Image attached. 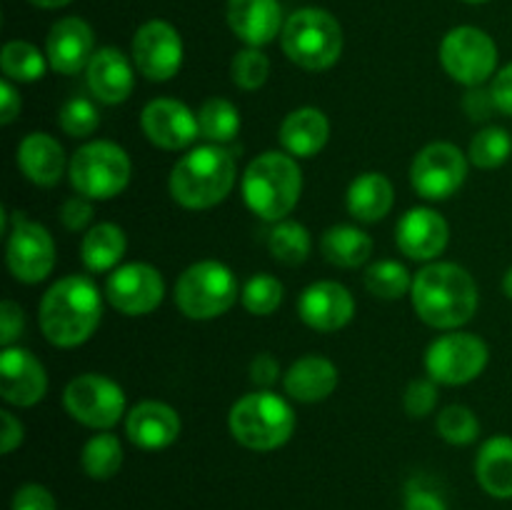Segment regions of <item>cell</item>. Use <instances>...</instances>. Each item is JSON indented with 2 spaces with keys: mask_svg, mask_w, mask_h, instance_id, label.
Returning a JSON list of instances; mask_svg holds the SVG:
<instances>
[{
  "mask_svg": "<svg viewBox=\"0 0 512 510\" xmlns=\"http://www.w3.org/2000/svg\"><path fill=\"white\" fill-rule=\"evenodd\" d=\"M238 298V278L220 260H200L190 265L175 283V305L190 320L220 318Z\"/></svg>",
  "mask_w": 512,
  "mask_h": 510,
  "instance_id": "cell-7",
  "label": "cell"
},
{
  "mask_svg": "<svg viewBox=\"0 0 512 510\" xmlns=\"http://www.w3.org/2000/svg\"><path fill=\"white\" fill-rule=\"evenodd\" d=\"M70 418L95 430H108L125 415V393L115 380L100 373H85L70 380L63 393Z\"/></svg>",
  "mask_w": 512,
  "mask_h": 510,
  "instance_id": "cell-10",
  "label": "cell"
},
{
  "mask_svg": "<svg viewBox=\"0 0 512 510\" xmlns=\"http://www.w3.org/2000/svg\"><path fill=\"white\" fill-rule=\"evenodd\" d=\"M268 248L278 263L300 265L308 260L310 250H313V238L305 225L295 223V220H280L270 230Z\"/></svg>",
  "mask_w": 512,
  "mask_h": 510,
  "instance_id": "cell-33",
  "label": "cell"
},
{
  "mask_svg": "<svg viewBox=\"0 0 512 510\" xmlns=\"http://www.w3.org/2000/svg\"><path fill=\"white\" fill-rule=\"evenodd\" d=\"M80 463L83 470L93 480H110L123 465V445H120L118 435L113 433H98L85 443L83 453H80Z\"/></svg>",
  "mask_w": 512,
  "mask_h": 510,
  "instance_id": "cell-34",
  "label": "cell"
},
{
  "mask_svg": "<svg viewBox=\"0 0 512 510\" xmlns=\"http://www.w3.org/2000/svg\"><path fill=\"white\" fill-rule=\"evenodd\" d=\"M465 3H470V5H480V3H488V0H465Z\"/></svg>",
  "mask_w": 512,
  "mask_h": 510,
  "instance_id": "cell-53",
  "label": "cell"
},
{
  "mask_svg": "<svg viewBox=\"0 0 512 510\" xmlns=\"http://www.w3.org/2000/svg\"><path fill=\"white\" fill-rule=\"evenodd\" d=\"M5 260L20 283L35 285L48 278L55 268V243L48 228L40 223L25 220L23 215H15V225L8 233L5 245Z\"/></svg>",
  "mask_w": 512,
  "mask_h": 510,
  "instance_id": "cell-13",
  "label": "cell"
},
{
  "mask_svg": "<svg viewBox=\"0 0 512 510\" xmlns=\"http://www.w3.org/2000/svg\"><path fill=\"white\" fill-rule=\"evenodd\" d=\"M230 75L233 83L243 90H258L268 83L270 75V60L260 48H245L238 50L230 65Z\"/></svg>",
  "mask_w": 512,
  "mask_h": 510,
  "instance_id": "cell-40",
  "label": "cell"
},
{
  "mask_svg": "<svg viewBox=\"0 0 512 510\" xmlns=\"http://www.w3.org/2000/svg\"><path fill=\"white\" fill-rule=\"evenodd\" d=\"M503 293L508 295V300H512V268H508V273L503 278Z\"/></svg>",
  "mask_w": 512,
  "mask_h": 510,
  "instance_id": "cell-52",
  "label": "cell"
},
{
  "mask_svg": "<svg viewBox=\"0 0 512 510\" xmlns=\"http://www.w3.org/2000/svg\"><path fill=\"white\" fill-rule=\"evenodd\" d=\"M58 125L65 135L70 138H88L98 130L100 113L90 98H70L68 103L60 108Z\"/></svg>",
  "mask_w": 512,
  "mask_h": 510,
  "instance_id": "cell-39",
  "label": "cell"
},
{
  "mask_svg": "<svg viewBox=\"0 0 512 510\" xmlns=\"http://www.w3.org/2000/svg\"><path fill=\"white\" fill-rule=\"evenodd\" d=\"M403 405H405V413L410 418H425L435 410L438 405V388H435V380L433 378H418L405 388L403 395Z\"/></svg>",
  "mask_w": 512,
  "mask_h": 510,
  "instance_id": "cell-41",
  "label": "cell"
},
{
  "mask_svg": "<svg viewBox=\"0 0 512 510\" xmlns=\"http://www.w3.org/2000/svg\"><path fill=\"white\" fill-rule=\"evenodd\" d=\"M228 25L248 48H263L283 33L278 0H228Z\"/></svg>",
  "mask_w": 512,
  "mask_h": 510,
  "instance_id": "cell-22",
  "label": "cell"
},
{
  "mask_svg": "<svg viewBox=\"0 0 512 510\" xmlns=\"http://www.w3.org/2000/svg\"><path fill=\"white\" fill-rule=\"evenodd\" d=\"M348 213L360 223H378L393 210L395 190L393 183L383 173H363L350 183L348 195Z\"/></svg>",
  "mask_w": 512,
  "mask_h": 510,
  "instance_id": "cell-28",
  "label": "cell"
},
{
  "mask_svg": "<svg viewBox=\"0 0 512 510\" xmlns=\"http://www.w3.org/2000/svg\"><path fill=\"white\" fill-rule=\"evenodd\" d=\"M365 288L383 300H398L413 290V275L398 260H380L365 270Z\"/></svg>",
  "mask_w": 512,
  "mask_h": 510,
  "instance_id": "cell-35",
  "label": "cell"
},
{
  "mask_svg": "<svg viewBox=\"0 0 512 510\" xmlns=\"http://www.w3.org/2000/svg\"><path fill=\"white\" fill-rule=\"evenodd\" d=\"M283 388L298 403H320L338 388V368L323 355H305L283 375Z\"/></svg>",
  "mask_w": 512,
  "mask_h": 510,
  "instance_id": "cell-24",
  "label": "cell"
},
{
  "mask_svg": "<svg viewBox=\"0 0 512 510\" xmlns=\"http://www.w3.org/2000/svg\"><path fill=\"white\" fill-rule=\"evenodd\" d=\"M490 90H493L495 105H498L500 113L510 115L512 118V63L500 68V73H495L493 83H490Z\"/></svg>",
  "mask_w": 512,
  "mask_h": 510,
  "instance_id": "cell-48",
  "label": "cell"
},
{
  "mask_svg": "<svg viewBox=\"0 0 512 510\" xmlns=\"http://www.w3.org/2000/svg\"><path fill=\"white\" fill-rule=\"evenodd\" d=\"M235 160L223 145H198L170 170L168 188L178 205L205 210L223 203L235 185Z\"/></svg>",
  "mask_w": 512,
  "mask_h": 510,
  "instance_id": "cell-3",
  "label": "cell"
},
{
  "mask_svg": "<svg viewBox=\"0 0 512 510\" xmlns=\"http://www.w3.org/2000/svg\"><path fill=\"white\" fill-rule=\"evenodd\" d=\"M48 55L40 53L28 40H10L3 45L0 53V68L10 83H35L45 75V63Z\"/></svg>",
  "mask_w": 512,
  "mask_h": 510,
  "instance_id": "cell-31",
  "label": "cell"
},
{
  "mask_svg": "<svg viewBox=\"0 0 512 510\" xmlns=\"http://www.w3.org/2000/svg\"><path fill=\"white\" fill-rule=\"evenodd\" d=\"M320 248L328 263L338 268H360L373 255V238L355 225H333L325 230Z\"/></svg>",
  "mask_w": 512,
  "mask_h": 510,
  "instance_id": "cell-30",
  "label": "cell"
},
{
  "mask_svg": "<svg viewBox=\"0 0 512 510\" xmlns=\"http://www.w3.org/2000/svg\"><path fill=\"white\" fill-rule=\"evenodd\" d=\"M200 138L210 140L215 145H225L238 135L240 113L230 100L208 98L198 110Z\"/></svg>",
  "mask_w": 512,
  "mask_h": 510,
  "instance_id": "cell-32",
  "label": "cell"
},
{
  "mask_svg": "<svg viewBox=\"0 0 512 510\" xmlns=\"http://www.w3.org/2000/svg\"><path fill=\"white\" fill-rule=\"evenodd\" d=\"M0 423H3V433H0V453L8 455L23 443L25 430H23V423H20L10 410H3V413H0Z\"/></svg>",
  "mask_w": 512,
  "mask_h": 510,
  "instance_id": "cell-49",
  "label": "cell"
},
{
  "mask_svg": "<svg viewBox=\"0 0 512 510\" xmlns=\"http://www.w3.org/2000/svg\"><path fill=\"white\" fill-rule=\"evenodd\" d=\"M133 63L143 78L165 83L183 68V38L168 20H148L135 30Z\"/></svg>",
  "mask_w": 512,
  "mask_h": 510,
  "instance_id": "cell-14",
  "label": "cell"
},
{
  "mask_svg": "<svg viewBox=\"0 0 512 510\" xmlns=\"http://www.w3.org/2000/svg\"><path fill=\"white\" fill-rule=\"evenodd\" d=\"M403 510H450V508L438 490L425 485L423 480H410L408 488H405Z\"/></svg>",
  "mask_w": 512,
  "mask_h": 510,
  "instance_id": "cell-43",
  "label": "cell"
},
{
  "mask_svg": "<svg viewBox=\"0 0 512 510\" xmlns=\"http://www.w3.org/2000/svg\"><path fill=\"white\" fill-rule=\"evenodd\" d=\"M85 80L88 88L100 103L118 105L125 103L133 93L135 75L130 60L120 53L118 48H100L95 50L93 60L85 68Z\"/></svg>",
  "mask_w": 512,
  "mask_h": 510,
  "instance_id": "cell-23",
  "label": "cell"
},
{
  "mask_svg": "<svg viewBox=\"0 0 512 510\" xmlns=\"http://www.w3.org/2000/svg\"><path fill=\"white\" fill-rule=\"evenodd\" d=\"M475 478L480 488L498 500L512 498V438L493 435L485 440L475 458Z\"/></svg>",
  "mask_w": 512,
  "mask_h": 510,
  "instance_id": "cell-27",
  "label": "cell"
},
{
  "mask_svg": "<svg viewBox=\"0 0 512 510\" xmlns=\"http://www.w3.org/2000/svg\"><path fill=\"white\" fill-rule=\"evenodd\" d=\"M468 178V158L453 143H430L410 165V183L425 200H448Z\"/></svg>",
  "mask_w": 512,
  "mask_h": 510,
  "instance_id": "cell-12",
  "label": "cell"
},
{
  "mask_svg": "<svg viewBox=\"0 0 512 510\" xmlns=\"http://www.w3.org/2000/svg\"><path fill=\"white\" fill-rule=\"evenodd\" d=\"M25 328V313L13 300H3L0 305V345L10 348L20 338Z\"/></svg>",
  "mask_w": 512,
  "mask_h": 510,
  "instance_id": "cell-44",
  "label": "cell"
},
{
  "mask_svg": "<svg viewBox=\"0 0 512 510\" xmlns=\"http://www.w3.org/2000/svg\"><path fill=\"white\" fill-rule=\"evenodd\" d=\"M20 105L23 103H20V95L15 90V85L8 78H3V83H0V123H13L20 113Z\"/></svg>",
  "mask_w": 512,
  "mask_h": 510,
  "instance_id": "cell-50",
  "label": "cell"
},
{
  "mask_svg": "<svg viewBox=\"0 0 512 510\" xmlns=\"http://www.w3.org/2000/svg\"><path fill=\"white\" fill-rule=\"evenodd\" d=\"M105 298L123 315H148L163 303V275L148 263L118 265L105 280Z\"/></svg>",
  "mask_w": 512,
  "mask_h": 510,
  "instance_id": "cell-15",
  "label": "cell"
},
{
  "mask_svg": "<svg viewBox=\"0 0 512 510\" xmlns=\"http://www.w3.org/2000/svg\"><path fill=\"white\" fill-rule=\"evenodd\" d=\"M440 438L448 440L450 445H470L478 440L480 423L475 413L465 405H445L435 420Z\"/></svg>",
  "mask_w": 512,
  "mask_h": 510,
  "instance_id": "cell-38",
  "label": "cell"
},
{
  "mask_svg": "<svg viewBox=\"0 0 512 510\" xmlns=\"http://www.w3.org/2000/svg\"><path fill=\"white\" fill-rule=\"evenodd\" d=\"M448 240V220L433 208H410L395 228V243L400 253L408 255L410 260H423V263L438 258L448 248Z\"/></svg>",
  "mask_w": 512,
  "mask_h": 510,
  "instance_id": "cell-19",
  "label": "cell"
},
{
  "mask_svg": "<svg viewBox=\"0 0 512 510\" xmlns=\"http://www.w3.org/2000/svg\"><path fill=\"white\" fill-rule=\"evenodd\" d=\"M128 240L120 225L115 223H98L85 233L80 243V258L90 273H113L123 260Z\"/></svg>",
  "mask_w": 512,
  "mask_h": 510,
  "instance_id": "cell-29",
  "label": "cell"
},
{
  "mask_svg": "<svg viewBox=\"0 0 512 510\" xmlns=\"http://www.w3.org/2000/svg\"><path fill=\"white\" fill-rule=\"evenodd\" d=\"M10 510H58V503L45 485L25 483L15 490Z\"/></svg>",
  "mask_w": 512,
  "mask_h": 510,
  "instance_id": "cell-42",
  "label": "cell"
},
{
  "mask_svg": "<svg viewBox=\"0 0 512 510\" xmlns=\"http://www.w3.org/2000/svg\"><path fill=\"white\" fill-rule=\"evenodd\" d=\"M410 298L418 318L430 328L455 330L473 320L478 310V285L460 265L428 263L413 275Z\"/></svg>",
  "mask_w": 512,
  "mask_h": 510,
  "instance_id": "cell-2",
  "label": "cell"
},
{
  "mask_svg": "<svg viewBox=\"0 0 512 510\" xmlns=\"http://www.w3.org/2000/svg\"><path fill=\"white\" fill-rule=\"evenodd\" d=\"M90 220H93V205H90V198H85V195H73L60 208V223L68 230H73V233L88 228Z\"/></svg>",
  "mask_w": 512,
  "mask_h": 510,
  "instance_id": "cell-45",
  "label": "cell"
},
{
  "mask_svg": "<svg viewBox=\"0 0 512 510\" xmlns=\"http://www.w3.org/2000/svg\"><path fill=\"white\" fill-rule=\"evenodd\" d=\"M463 108L473 120H485L493 115V110H498V105H495L493 90L478 85V88H468V95H465L463 100Z\"/></svg>",
  "mask_w": 512,
  "mask_h": 510,
  "instance_id": "cell-46",
  "label": "cell"
},
{
  "mask_svg": "<svg viewBox=\"0 0 512 510\" xmlns=\"http://www.w3.org/2000/svg\"><path fill=\"white\" fill-rule=\"evenodd\" d=\"M128 153L110 140H90L70 158V183L75 193L90 200H110L130 183Z\"/></svg>",
  "mask_w": 512,
  "mask_h": 510,
  "instance_id": "cell-8",
  "label": "cell"
},
{
  "mask_svg": "<svg viewBox=\"0 0 512 510\" xmlns=\"http://www.w3.org/2000/svg\"><path fill=\"white\" fill-rule=\"evenodd\" d=\"M103 318L98 285L85 275H68L45 290L38 308L40 330L55 348H78L93 338Z\"/></svg>",
  "mask_w": 512,
  "mask_h": 510,
  "instance_id": "cell-1",
  "label": "cell"
},
{
  "mask_svg": "<svg viewBox=\"0 0 512 510\" xmlns=\"http://www.w3.org/2000/svg\"><path fill=\"white\" fill-rule=\"evenodd\" d=\"M18 165L30 183L53 188L65 170V150L53 135L28 133L18 145Z\"/></svg>",
  "mask_w": 512,
  "mask_h": 510,
  "instance_id": "cell-25",
  "label": "cell"
},
{
  "mask_svg": "<svg viewBox=\"0 0 512 510\" xmlns=\"http://www.w3.org/2000/svg\"><path fill=\"white\" fill-rule=\"evenodd\" d=\"M228 425L243 448L268 453L290 440L295 430V410L273 390H255L230 408Z\"/></svg>",
  "mask_w": 512,
  "mask_h": 510,
  "instance_id": "cell-5",
  "label": "cell"
},
{
  "mask_svg": "<svg viewBox=\"0 0 512 510\" xmlns=\"http://www.w3.org/2000/svg\"><path fill=\"white\" fill-rule=\"evenodd\" d=\"M278 378H280L278 360H275L270 353L255 355L253 363H250V380H253L260 390H268L270 385L278 383Z\"/></svg>",
  "mask_w": 512,
  "mask_h": 510,
  "instance_id": "cell-47",
  "label": "cell"
},
{
  "mask_svg": "<svg viewBox=\"0 0 512 510\" xmlns=\"http://www.w3.org/2000/svg\"><path fill=\"white\" fill-rule=\"evenodd\" d=\"M145 138L163 150H183L200 135L198 113L173 98L150 100L140 115Z\"/></svg>",
  "mask_w": 512,
  "mask_h": 510,
  "instance_id": "cell-16",
  "label": "cell"
},
{
  "mask_svg": "<svg viewBox=\"0 0 512 510\" xmlns=\"http://www.w3.org/2000/svg\"><path fill=\"white\" fill-rule=\"evenodd\" d=\"M45 55L55 73L75 75L90 65L95 55L93 28L83 18H60L45 38Z\"/></svg>",
  "mask_w": 512,
  "mask_h": 510,
  "instance_id": "cell-20",
  "label": "cell"
},
{
  "mask_svg": "<svg viewBox=\"0 0 512 510\" xmlns=\"http://www.w3.org/2000/svg\"><path fill=\"white\" fill-rule=\"evenodd\" d=\"M303 193V170L293 155L268 150L243 173V200L260 220L280 223L293 213Z\"/></svg>",
  "mask_w": 512,
  "mask_h": 510,
  "instance_id": "cell-4",
  "label": "cell"
},
{
  "mask_svg": "<svg viewBox=\"0 0 512 510\" xmlns=\"http://www.w3.org/2000/svg\"><path fill=\"white\" fill-rule=\"evenodd\" d=\"M130 443L143 450L170 448L180 438V415L160 400H143L125 415Z\"/></svg>",
  "mask_w": 512,
  "mask_h": 510,
  "instance_id": "cell-21",
  "label": "cell"
},
{
  "mask_svg": "<svg viewBox=\"0 0 512 510\" xmlns=\"http://www.w3.org/2000/svg\"><path fill=\"white\" fill-rule=\"evenodd\" d=\"M490 358L488 343L473 333H448L433 340L425 353V370L435 383H473Z\"/></svg>",
  "mask_w": 512,
  "mask_h": 510,
  "instance_id": "cell-11",
  "label": "cell"
},
{
  "mask_svg": "<svg viewBox=\"0 0 512 510\" xmlns=\"http://www.w3.org/2000/svg\"><path fill=\"white\" fill-rule=\"evenodd\" d=\"M440 65L455 83L478 88L495 78L498 68V45L485 30L473 25L453 28L440 43Z\"/></svg>",
  "mask_w": 512,
  "mask_h": 510,
  "instance_id": "cell-9",
  "label": "cell"
},
{
  "mask_svg": "<svg viewBox=\"0 0 512 510\" xmlns=\"http://www.w3.org/2000/svg\"><path fill=\"white\" fill-rule=\"evenodd\" d=\"M298 313L308 328L335 333L353 320L355 298L345 285L335 280H318L308 285L298 298Z\"/></svg>",
  "mask_w": 512,
  "mask_h": 510,
  "instance_id": "cell-18",
  "label": "cell"
},
{
  "mask_svg": "<svg viewBox=\"0 0 512 510\" xmlns=\"http://www.w3.org/2000/svg\"><path fill=\"white\" fill-rule=\"evenodd\" d=\"M30 5H35V8H43V10H55V8H65V5H70L73 0H28Z\"/></svg>",
  "mask_w": 512,
  "mask_h": 510,
  "instance_id": "cell-51",
  "label": "cell"
},
{
  "mask_svg": "<svg viewBox=\"0 0 512 510\" xmlns=\"http://www.w3.org/2000/svg\"><path fill=\"white\" fill-rule=\"evenodd\" d=\"M285 288L275 275L270 273H258L243 285L240 290V300H243V308L253 315H270L278 310V305L283 303Z\"/></svg>",
  "mask_w": 512,
  "mask_h": 510,
  "instance_id": "cell-37",
  "label": "cell"
},
{
  "mask_svg": "<svg viewBox=\"0 0 512 510\" xmlns=\"http://www.w3.org/2000/svg\"><path fill=\"white\" fill-rule=\"evenodd\" d=\"M280 45L290 63L320 73L333 68L343 55V28L323 8H300L285 20Z\"/></svg>",
  "mask_w": 512,
  "mask_h": 510,
  "instance_id": "cell-6",
  "label": "cell"
},
{
  "mask_svg": "<svg viewBox=\"0 0 512 510\" xmlns=\"http://www.w3.org/2000/svg\"><path fill=\"white\" fill-rule=\"evenodd\" d=\"M512 155V135L505 128L498 125H490L483 128L470 143V163L475 168L483 170H495L500 165H505Z\"/></svg>",
  "mask_w": 512,
  "mask_h": 510,
  "instance_id": "cell-36",
  "label": "cell"
},
{
  "mask_svg": "<svg viewBox=\"0 0 512 510\" xmlns=\"http://www.w3.org/2000/svg\"><path fill=\"white\" fill-rule=\"evenodd\" d=\"M278 138L285 153L293 158H313L328 143L330 123L323 110L305 105L285 115Z\"/></svg>",
  "mask_w": 512,
  "mask_h": 510,
  "instance_id": "cell-26",
  "label": "cell"
},
{
  "mask_svg": "<svg viewBox=\"0 0 512 510\" xmlns=\"http://www.w3.org/2000/svg\"><path fill=\"white\" fill-rule=\"evenodd\" d=\"M48 393V375L43 363L30 350L10 345L0 353V395L5 403L30 408Z\"/></svg>",
  "mask_w": 512,
  "mask_h": 510,
  "instance_id": "cell-17",
  "label": "cell"
}]
</instances>
